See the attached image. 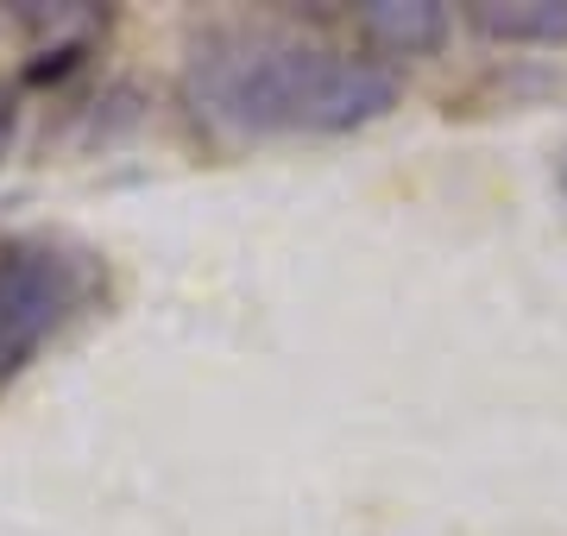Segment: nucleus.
<instances>
[{"instance_id": "nucleus-4", "label": "nucleus", "mask_w": 567, "mask_h": 536, "mask_svg": "<svg viewBox=\"0 0 567 536\" xmlns=\"http://www.w3.org/2000/svg\"><path fill=\"white\" fill-rule=\"evenodd\" d=\"M466 25L492 44H567V0H473Z\"/></svg>"}, {"instance_id": "nucleus-5", "label": "nucleus", "mask_w": 567, "mask_h": 536, "mask_svg": "<svg viewBox=\"0 0 567 536\" xmlns=\"http://www.w3.org/2000/svg\"><path fill=\"white\" fill-rule=\"evenodd\" d=\"M13 140H20V95H13V89L0 83V165H7Z\"/></svg>"}, {"instance_id": "nucleus-1", "label": "nucleus", "mask_w": 567, "mask_h": 536, "mask_svg": "<svg viewBox=\"0 0 567 536\" xmlns=\"http://www.w3.org/2000/svg\"><path fill=\"white\" fill-rule=\"evenodd\" d=\"M183 107L227 140L360 133L398 107V70L341 44L265 25L203 32L183 58Z\"/></svg>"}, {"instance_id": "nucleus-3", "label": "nucleus", "mask_w": 567, "mask_h": 536, "mask_svg": "<svg viewBox=\"0 0 567 536\" xmlns=\"http://www.w3.org/2000/svg\"><path fill=\"white\" fill-rule=\"evenodd\" d=\"M360 25V39L385 58H429V51H442L447 44V7L435 0H372L353 13Z\"/></svg>"}, {"instance_id": "nucleus-2", "label": "nucleus", "mask_w": 567, "mask_h": 536, "mask_svg": "<svg viewBox=\"0 0 567 536\" xmlns=\"http://www.w3.org/2000/svg\"><path fill=\"white\" fill-rule=\"evenodd\" d=\"M89 259L58 240H0V379L39 360V348L89 303Z\"/></svg>"}, {"instance_id": "nucleus-6", "label": "nucleus", "mask_w": 567, "mask_h": 536, "mask_svg": "<svg viewBox=\"0 0 567 536\" xmlns=\"http://www.w3.org/2000/svg\"><path fill=\"white\" fill-rule=\"evenodd\" d=\"M561 189H567V158H561Z\"/></svg>"}]
</instances>
